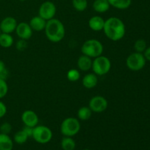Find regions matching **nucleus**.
Masks as SVG:
<instances>
[{"label": "nucleus", "mask_w": 150, "mask_h": 150, "mask_svg": "<svg viewBox=\"0 0 150 150\" xmlns=\"http://www.w3.org/2000/svg\"><path fill=\"white\" fill-rule=\"evenodd\" d=\"M29 136L26 135V133L23 130H21L15 133L13 136V141L18 144H23L27 142Z\"/></svg>", "instance_id": "nucleus-23"}, {"label": "nucleus", "mask_w": 150, "mask_h": 150, "mask_svg": "<svg viewBox=\"0 0 150 150\" xmlns=\"http://www.w3.org/2000/svg\"><path fill=\"white\" fill-rule=\"evenodd\" d=\"M53 137V133L51 129L45 125H37L34 127L32 137L38 144H45L51 142Z\"/></svg>", "instance_id": "nucleus-7"}, {"label": "nucleus", "mask_w": 150, "mask_h": 150, "mask_svg": "<svg viewBox=\"0 0 150 150\" xmlns=\"http://www.w3.org/2000/svg\"><path fill=\"white\" fill-rule=\"evenodd\" d=\"M108 100L106 98L101 95L94 96L89 100V105L92 112L94 113H103L108 108Z\"/></svg>", "instance_id": "nucleus-9"}, {"label": "nucleus", "mask_w": 150, "mask_h": 150, "mask_svg": "<svg viewBox=\"0 0 150 150\" xmlns=\"http://www.w3.org/2000/svg\"><path fill=\"white\" fill-rule=\"evenodd\" d=\"M1 29H0V35H1Z\"/></svg>", "instance_id": "nucleus-36"}, {"label": "nucleus", "mask_w": 150, "mask_h": 150, "mask_svg": "<svg viewBox=\"0 0 150 150\" xmlns=\"http://www.w3.org/2000/svg\"><path fill=\"white\" fill-rule=\"evenodd\" d=\"M46 23L47 21L41 18L40 16H37L31 18V20L29 22V24L33 31L41 32V31H43L45 29Z\"/></svg>", "instance_id": "nucleus-16"}, {"label": "nucleus", "mask_w": 150, "mask_h": 150, "mask_svg": "<svg viewBox=\"0 0 150 150\" xmlns=\"http://www.w3.org/2000/svg\"><path fill=\"white\" fill-rule=\"evenodd\" d=\"M103 31L108 39L117 42L121 40L125 37L126 28L121 19L117 17H111L105 21Z\"/></svg>", "instance_id": "nucleus-1"}, {"label": "nucleus", "mask_w": 150, "mask_h": 150, "mask_svg": "<svg viewBox=\"0 0 150 150\" xmlns=\"http://www.w3.org/2000/svg\"><path fill=\"white\" fill-rule=\"evenodd\" d=\"M17 20L12 16H7L0 22V29L1 33L11 34L16 31L17 27Z\"/></svg>", "instance_id": "nucleus-10"}, {"label": "nucleus", "mask_w": 150, "mask_h": 150, "mask_svg": "<svg viewBox=\"0 0 150 150\" xmlns=\"http://www.w3.org/2000/svg\"><path fill=\"white\" fill-rule=\"evenodd\" d=\"M14 43V39L11 34L1 33L0 35V46L4 48H9Z\"/></svg>", "instance_id": "nucleus-20"}, {"label": "nucleus", "mask_w": 150, "mask_h": 150, "mask_svg": "<svg viewBox=\"0 0 150 150\" xmlns=\"http://www.w3.org/2000/svg\"><path fill=\"white\" fill-rule=\"evenodd\" d=\"M16 49L18 51H23L27 48V40L19 39L16 44Z\"/></svg>", "instance_id": "nucleus-29"}, {"label": "nucleus", "mask_w": 150, "mask_h": 150, "mask_svg": "<svg viewBox=\"0 0 150 150\" xmlns=\"http://www.w3.org/2000/svg\"><path fill=\"white\" fill-rule=\"evenodd\" d=\"M92 113L93 112L89 108V106H82L78 110V119L79 120H81V121H86L91 118Z\"/></svg>", "instance_id": "nucleus-21"}, {"label": "nucleus", "mask_w": 150, "mask_h": 150, "mask_svg": "<svg viewBox=\"0 0 150 150\" xmlns=\"http://www.w3.org/2000/svg\"><path fill=\"white\" fill-rule=\"evenodd\" d=\"M18 1H26V0H18Z\"/></svg>", "instance_id": "nucleus-34"}, {"label": "nucleus", "mask_w": 150, "mask_h": 150, "mask_svg": "<svg viewBox=\"0 0 150 150\" xmlns=\"http://www.w3.org/2000/svg\"><path fill=\"white\" fill-rule=\"evenodd\" d=\"M146 59L142 53L133 52L126 59V66L131 71L142 70L146 65Z\"/></svg>", "instance_id": "nucleus-6"}, {"label": "nucleus", "mask_w": 150, "mask_h": 150, "mask_svg": "<svg viewBox=\"0 0 150 150\" xmlns=\"http://www.w3.org/2000/svg\"><path fill=\"white\" fill-rule=\"evenodd\" d=\"M7 111V108L6 105L2 102V101L0 100V119L3 118V117L6 115Z\"/></svg>", "instance_id": "nucleus-30"}, {"label": "nucleus", "mask_w": 150, "mask_h": 150, "mask_svg": "<svg viewBox=\"0 0 150 150\" xmlns=\"http://www.w3.org/2000/svg\"><path fill=\"white\" fill-rule=\"evenodd\" d=\"M21 118L24 126L35 127L39 122V117L38 114L32 110H26L23 111Z\"/></svg>", "instance_id": "nucleus-11"}, {"label": "nucleus", "mask_w": 150, "mask_h": 150, "mask_svg": "<svg viewBox=\"0 0 150 150\" xmlns=\"http://www.w3.org/2000/svg\"><path fill=\"white\" fill-rule=\"evenodd\" d=\"M76 146V142L72 137L64 136L62 139L61 147L63 150H74Z\"/></svg>", "instance_id": "nucleus-22"}, {"label": "nucleus", "mask_w": 150, "mask_h": 150, "mask_svg": "<svg viewBox=\"0 0 150 150\" xmlns=\"http://www.w3.org/2000/svg\"><path fill=\"white\" fill-rule=\"evenodd\" d=\"M83 150H91V149H83Z\"/></svg>", "instance_id": "nucleus-35"}, {"label": "nucleus", "mask_w": 150, "mask_h": 150, "mask_svg": "<svg viewBox=\"0 0 150 150\" xmlns=\"http://www.w3.org/2000/svg\"><path fill=\"white\" fill-rule=\"evenodd\" d=\"M110 7L111 6L108 0H95L92 4L94 10L98 13H106Z\"/></svg>", "instance_id": "nucleus-17"}, {"label": "nucleus", "mask_w": 150, "mask_h": 150, "mask_svg": "<svg viewBox=\"0 0 150 150\" xmlns=\"http://www.w3.org/2000/svg\"><path fill=\"white\" fill-rule=\"evenodd\" d=\"M92 60L91 57L82 54L79 57L77 61V66L79 70L83 72H87L92 69Z\"/></svg>", "instance_id": "nucleus-15"}, {"label": "nucleus", "mask_w": 150, "mask_h": 150, "mask_svg": "<svg viewBox=\"0 0 150 150\" xmlns=\"http://www.w3.org/2000/svg\"><path fill=\"white\" fill-rule=\"evenodd\" d=\"M98 76L94 73H87L82 79V84L86 89H93L98 85Z\"/></svg>", "instance_id": "nucleus-14"}, {"label": "nucleus", "mask_w": 150, "mask_h": 150, "mask_svg": "<svg viewBox=\"0 0 150 150\" xmlns=\"http://www.w3.org/2000/svg\"><path fill=\"white\" fill-rule=\"evenodd\" d=\"M8 92V85L5 80L0 79V99L4 98Z\"/></svg>", "instance_id": "nucleus-27"}, {"label": "nucleus", "mask_w": 150, "mask_h": 150, "mask_svg": "<svg viewBox=\"0 0 150 150\" xmlns=\"http://www.w3.org/2000/svg\"><path fill=\"white\" fill-rule=\"evenodd\" d=\"M73 8L78 12H83L88 7L87 0H72Z\"/></svg>", "instance_id": "nucleus-24"}, {"label": "nucleus", "mask_w": 150, "mask_h": 150, "mask_svg": "<svg viewBox=\"0 0 150 150\" xmlns=\"http://www.w3.org/2000/svg\"><path fill=\"white\" fill-rule=\"evenodd\" d=\"M145 59H146V61L150 62V47L146 48V49L145 50L144 52L143 53Z\"/></svg>", "instance_id": "nucleus-32"}, {"label": "nucleus", "mask_w": 150, "mask_h": 150, "mask_svg": "<svg viewBox=\"0 0 150 150\" xmlns=\"http://www.w3.org/2000/svg\"><path fill=\"white\" fill-rule=\"evenodd\" d=\"M111 62L105 56H99L92 60V70L98 76L106 75L111 70Z\"/></svg>", "instance_id": "nucleus-5"}, {"label": "nucleus", "mask_w": 150, "mask_h": 150, "mask_svg": "<svg viewBox=\"0 0 150 150\" xmlns=\"http://www.w3.org/2000/svg\"><path fill=\"white\" fill-rule=\"evenodd\" d=\"M81 130V123L79 119L68 117L62 122L60 132L64 136L73 137L79 133Z\"/></svg>", "instance_id": "nucleus-4"}, {"label": "nucleus", "mask_w": 150, "mask_h": 150, "mask_svg": "<svg viewBox=\"0 0 150 150\" xmlns=\"http://www.w3.org/2000/svg\"><path fill=\"white\" fill-rule=\"evenodd\" d=\"M45 36L49 41L52 42H59L65 36V28L60 20L52 18L47 21L45 29Z\"/></svg>", "instance_id": "nucleus-2"}, {"label": "nucleus", "mask_w": 150, "mask_h": 150, "mask_svg": "<svg viewBox=\"0 0 150 150\" xmlns=\"http://www.w3.org/2000/svg\"><path fill=\"white\" fill-rule=\"evenodd\" d=\"M25 133H26L29 138L32 137V133H33V130H34V127H29V126H24L23 128L22 129Z\"/></svg>", "instance_id": "nucleus-31"}, {"label": "nucleus", "mask_w": 150, "mask_h": 150, "mask_svg": "<svg viewBox=\"0 0 150 150\" xmlns=\"http://www.w3.org/2000/svg\"><path fill=\"white\" fill-rule=\"evenodd\" d=\"M110 6L118 10H126L132 4V0H108Z\"/></svg>", "instance_id": "nucleus-19"}, {"label": "nucleus", "mask_w": 150, "mask_h": 150, "mask_svg": "<svg viewBox=\"0 0 150 150\" xmlns=\"http://www.w3.org/2000/svg\"><path fill=\"white\" fill-rule=\"evenodd\" d=\"M80 71L77 69H70L67 73V79L70 82H76L80 79Z\"/></svg>", "instance_id": "nucleus-25"}, {"label": "nucleus", "mask_w": 150, "mask_h": 150, "mask_svg": "<svg viewBox=\"0 0 150 150\" xmlns=\"http://www.w3.org/2000/svg\"><path fill=\"white\" fill-rule=\"evenodd\" d=\"M57 13V7L55 4L51 1H45L41 4L38 10V16L45 21L54 18Z\"/></svg>", "instance_id": "nucleus-8"}, {"label": "nucleus", "mask_w": 150, "mask_h": 150, "mask_svg": "<svg viewBox=\"0 0 150 150\" xmlns=\"http://www.w3.org/2000/svg\"><path fill=\"white\" fill-rule=\"evenodd\" d=\"M11 131H12V125L10 123L6 122L2 123V124L0 125V133H1L9 135Z\"/></svg>", "instance_id": "nucleus-28"}, {"label": "nucleus", "mask_w": 150, "mask_h": 150, "mask_svg": "<svg viewBox=\"0 0 150 150\" xmlns=\"http://www.w3.org/2000/svg\"><path fill=\"white\" fill-rule=\"evenodd\" d=\"M13 141L9 135L0 133V150H13Z\"/></svg>", "instance_id": "nucleus-18"}, {"label": "nucleus", "mask_w": 150, "mask_h": 150, "mask_svg": "<svg viewBox=\"0 0 150 150\" xmlns=\"http://www.w3.org/2000/svg\"><path fill=\"white\" fill-rule=\"evenodd\" d=\"M146 42L144 39H139L134 42L133 48L135 50V52L142 53L143 54L145 50L146 49Z\"/></svg>", "instance_id": "nucleus-26"}, {"label": "nucleus", "mask_w": 150, "mask_h": 150, "mask_svg": "<svg viewBox=\"0 0 150 150\" xmlns=\"http://www.w3.org/2000/svg\"><path fill=\"white\" fill-rule=\"evenodd\" d=\"M105 21L101 16H95L90 18L88 22L89 27L94 32H100L103 31L105 24Z\"/></svg>", "instance_id": "nucleus-13"}, {"label": "nucleus", "mask_w": 150, "mask_h": 150, "mask_svg": "<svg viewBox=\"0 0 150 150\" xmlns=\"http://www.w3.org/2000/svg\"><path fill=\"white\" fill-rule=\"evenodd\" d=\"M5 69H6L5 64H4V62L1 61V60H0V73H2V72L4 71Z\"/></svg>", "instance_id": "nucleus-33"}, {"label": "nucleus", "mask_w": 150, "mask_h": 150, "mask_svg": "<svg viewBox=\"0 0 150 150\" xmlns=\"http://www.w3.org/2000/svg\"><path fill=\"white\" fill-rule=\"evenodd\" d=\"M103 52L102 42L96 39H89L85 41L81 46V53L83 55L95 59L101 56Z\"/></svg>", "instance_id": "nucleus-3"}, {"label": "nucleus", "mask_w": 150, "mask_h": 150, "mask_svg": "<svg viewBox=\"0 0 150 150\" xmlns=\"http://www.w3.org/2000/svg\"><path fill=\"white\" fill-rule=\"evenodd\" d=\"M15 32H16V35L19 38V39L25 40L30 39L33 34V30L29 26V23H26V22H21L18 23Z\"/></svg>", "instance_id": "nucleus-12"}]
</instances>
